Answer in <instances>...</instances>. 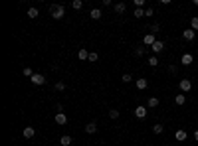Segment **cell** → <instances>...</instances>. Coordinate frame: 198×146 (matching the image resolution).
<instances>
[{"instance_id": "1", "label": "cell", "mask_w": 198, "mask_h": 146, "mask_svg": "<svg viewBox=\"0 0 198 146\" xmlns=\"http://www.w3.org/2000/svg\"><path fill=\"white\" fill-rule=\"evenodd\" d=\"M65 14V8L62 6V4H56V6H52V18L54 20H62Z\"/></svg>"}, {"instance_id": "2", "label": "cell", "mask_w": 198, "mask_h": 146, "mask_svg": "<svg viewBox=\"0 0 198 146\" xmlns=\"http://www.w3.org/2000/svg\"><path fill=\"white\" fill-rule=\"evenodd\" d=\"M178 87H180V91H182L184 95L188 93V91L192 89V81L190 79H180V83H178Z\"/></svg>"}, {"instance_id": "3", "label": "cell", "mask_w": 198, "mask_h": 146, "mask_svg": "<svg viewBox=\"0 0 198 146\" xmlns=\"http://www.w3.org/2000/svg\"><path fill=\"white\" fill-rule=\"evenodd\" d=\"M30 81L34 83V85H46V77L42 73H34V77L30 79Z\"/></svg>"}, {"instance_id": "4", "label": "cell", "mask_w": 198, "mask_h": 146, "mask_svg": "<svg viewBox=\"0 0 198 146\" xmlns=\"http://www.w3.org/2000/svg\"><path fill=\"white\" fill-rule=\"evenodd\" d=\"M147 112H149V109H147V107H141V105H139L137 109H135V116H137V119H145Z\"/></svg>"}, {"instance_id": "5", "label": "cell", "mask_w": 198, "mask_h": 146, "mask_svg": "<svg viewBox=\"0 0 198 146\" xmlns=\"http://www.w3.org/2000/svg\"><path fill=\"white\" fill-rule=\"evenodd\" d=\"M182 37H184L186 41H192V40L196 37V32L192 30V28H188V30H184V32H182Z\"/></svg>"}, {"instance_id": "6", "label": "cell", "mask_w": 198, "mask_h": 146, "mask_svg": "<svg viewBox=\"0 0 198 146\" xmlns=\"http://www.w3.org/2000/svg\"><path fill=\"white\" fill-rule=\"evenodd\" d=\"M151 49H153V53H161L163 49H165V44H163L161 40H157L153 45H151Z\"/></svg>"}, {"instance_id": "7", "label": "cell", "mask_w": 198, "mask_h": 146, "mask_svg": "<svg viewBox=\"0 0 198 146\" xmlns=\"http://www.w3.org/2000/svg\"><path fill=\"white\" fill-rule=\"evenodd\" d=\"M22 134H24V138H34V136H36V128L34 126H26L22 130Z\"/></svg>"}, {"instance_id": "8", "label": "cell", "mask_w": 198, "mask_h": 146, "mask_svg": "<svg viewBox=\"0 0 198 146\" xmlns=\"http://www.w3.org/2000/svg\"><path fill=\"white\" fill-rule=\"evenodd\" d=\"M192 61H194V57H192V53H184V55L180 57V63H182V65H190Z\"/></svg>"}, {"instance_id": "9", "label": "cell", "mask_w": 198, "mask_h": 146, "mask_svg": "<svg viewBox=\"0 0 198 146\" xmlns=\"http://www.w3.org/2000/svg\"><path fill=\"white\" fill-rule=\"evenodd\" d=\"M56 123L60 124V126H64V124H67V116L64 115V112H58L56 115Z\"/></svg>"}, {"instance_id": "10", "label": "cell", "mask_w": 198, "mask_h": 146, "mask_svg": "<svg viewBox=\"0 0 198 146\" xmlns=\"http://www.w3.org/2000/svg\"><path fill=\"white\" fill-rule=\"evenodd\" d=\"M135 85H137L139 91H145L147 87H149V81H147V79H137V83H135Z\"/></svg>"}, {"instance_id": "11", "label": "cell", "mask_w": 198, "mask_h": 146, "mask_svg": "<svg viewBox=\"0 0 198 146\" xmlns=\"http://www.w3.org/2000/svg\"><path fill=\"white\" fill-rule=\"evenodd\" d=\"M155 41H157V40H155V34H147L145 37H143V44H145V45H153Z\"/></svg>"}, {"instance_id": "12", "label": "cell", "mask_w": 198, "mask_h": 146, "mask_svg": "<svg viewBox=\"0 0 198 146\" xmlns=\"http://www.w3.org/2000/svg\"><path fill=\"white\" fill-rule=\"evenodd\" d=\"M77 59H89V52H87V49L85 48H81V49H79V52H77Z\"/></svg>"}, {"instance_id": "13", "label": "cell", "mask_w": 198, "mask_h": 146, "mask_svg": "<svg viewBox=\"0 0 198 146\" xmlns=\"http://www.w3.org/2000/svg\"><path fill=\"white\" fill-rule=\"evenodd\" d=\"M159 103L161 101H159L157 97H151L149 101H147V109H155V107H159Z\"/></svg>"}, {"instance_id": "14", "label": "cell", "mask_w": 198, "mask_h": 146, "mask_svg": "<svg viewBox=\"0 0 198 146\" xmlns=\"http://www.w3.org/2000/svg\"><path fill=\"white\" fill-rule=\"evenodd\" d=\"M125 10H127V4H125V2H117L115 4V12H117V14H123Z\"/></svg>"}, {"instance_id": "15", "label": "cell", "mask_w": 198, "mask_h": 146, "mask_svg": "<svg viewBox=\"0 0 198 146\" xmlns=\"http://www.w3.org/2000/svg\"><path fill=\"white\" fill-rule=\"evenodd\" d=\"M85 132H87V134H95V132H97V124H95V123H89L85 126Z\"/></svg>"}, {"instance_id": "16", "label": "cell", "mask_w": 198, "mask_h": 146, "mask_svg": "<svg viewBox=\"0 0 198 146\" xmlns=\"http://www.w3.org/2000/svg\"><path fill=\"white\" fill-rule=\"evenodd\" d=\"M174 103H176L178 107L184 105V103H186V95H184V93H182V95H176V97H174Z\"/></svg>"}, {"instance_id": "17", "label": "cell", "mask_w": 198, "mask_h": 146, "mask_svg": "<svg viewBox=\"0 0 198 146\" xmlns=\"http://www.w3.org/2000/svg\"><path fill=\"white\" fill-rule=\"evenodd\" d=\"M174 138L178 140V142H182V140H186V130H176Z\"/></svg>"}, {"instance_id": "18", "label": "cell", "mask_w": 198, "mask_h": 146, "mask_svg": "<svg viewBox=\"0 0 198 146\" xmlns=\"http://www.w3.org/2000/svg\"><path fill=\"white\" fill-rule=\"evenodd\" d=\"M60 144H62V146H69V144H71V136H69V134H64V136L60 138Z\"/></svg>"}, {"instance_id": "19", "label": "cell", "mask_w": 198, "mask_h": 146, "mask_svg": "<svg viewBox=\"0 0 198 146\" xmlns=\"http://www.w3.org/2000/svg\"><path fill=\"white\" fill-rule=\"evenodd\" d=\"M89 16H91V20H99L101 18V10H99V8H93Z\"/></svg>"}, {"instance_id": "20", "label": "cell", "mask_w": 198, "mask_h": 146, "mask_svg": "<svg viewBox=\"0 0 198 146\" xmlns=\"http://www.w3.org/2000/svg\"><path fill=\"white\" fill-rule=\"evenodd\" d=\"M38 14H40V12H38V8H28V18H38Z\"/></svg>"}, {"instance_id": "21", "label": "cell", "mask_w": 198, "mask_h": 146, "mask_svg": "<svg viewBox=\"0 0 198 146\" xmlns=\"http://www.w3.org/2000/svg\"><path fill=\"white\" fill-rule=\"evenodd\" d=\"M71 8H73V10H81L83 2H81V0H73V2H71Z\"/></svg>"}, {"instance_id": "22", "label": "cell", "mask_w": 198, "mask_h": 146, "mask_svg": "<svg viewBox=\"0 0 198 146\" xmlns=\"http://www.w3.org/2000/svg\"><path fill=\"white\" fill-rule=\"evenodd\" d=\"M163 130H165L163 124H153V132H155V134H163Z\"/></svg>"}, {"instance_id": "23", "label": "cell", "mask_w": 198, "mask_h": 146, "mask_svg": "<svg viewBox=\"0 0 198 146\" xmlns=\"http://www.w3.org/2000/svg\"><path fill=\"white\" fill-rule=\"evenodd\" d=\"M97 59H99V53L97 52H89V59H87V61L93 63V61H97Z\"/></svg>"}, {"instance_id": "24", "label": "cell", "mask_w": 198, "mask_h": 146, "mask_svg": "<svg viewBox=\"0 0 198 146\" xmlns=\"http://www.w3.org/2000/svg\"><path fill=\"white\" fill-rule=\"evenodd\" d=\"M190 28H192L194 32H198V16H194V18L190 20Z\"/></svg>"}, {"instance_id": "25", "label": "cell", "mask_w": 198, "mask_h": 146, "mask_svg": "<svg viewBox=\"0 0 198 146\" xmlns=\"http://www.w3.org/2000/svg\"><path fill=\"white\" fill-rule=\"evenodd\" d=\"M149 65H151V67H157V65H159V57L157 55L149 57Z\"/></svg>"}, {"instance_id": "26", "label": "cell", "mask_w": 198, "mask_h": 146, "mask_svg": "<svg viewBox=\"0 0 198 146\" xmlns=\"http://www.w3.org/2000/svg\"><path fill=\"white\" fill-rule=\"evenodd\" d=\"M22 73L26 75V77H30V79L34 77V69H32V67H24V71H22Z\"/></svg>"}, {"instance_id": "27", "label": "cell", "mask_w": 198, "mask_h": 146, "mask_svg": "<svg viewBox=\"0 0 198 146\" xmlns=\"http://www.w3.org/2000/svg\"><path fill=\"white\" fill-rule=\"evenodd\" d=\"M133 16H137V18H145V10H143V8H137Z\"/></svg>"}, {"instance_id": "28", "label": "cell", "mask_w": 198, "mask_h": 146, "mask_svg": "<svg viewBox=\"0 0 198 146\" xmlns=\"http://www.w3.org/2000/svg\"><path fill=\"white\" fill-rule=\"evenodd\" d=\"M109 116H111V119H119V111H117V109H111V111H109Z\"/></svg>"}, {"instance_id": "29", "label": "cell", "mask_w": 198, "mask_h": 146, "mask_svg": "<svg viewBox=\"0 0 198 146\" xmlns=\"http://www.w3.org/2000/svg\"><path fill=\"white\" fill-rule=\"evenodd\" d=\"M64 89H65V83L64 81H58L56 83V91H64Z\"/></svg>"}, {"instance_id": "30", "label": "cell", "mask_w": 198, "mask_h": 146, "mask_svg": "<svg viewBox=\"0 0 198 146\" xmlns=\"http://www.w3.org/2000/svg\"><path fill=\"white\" fill-rule=\"evenodd\" d=\"M131 81H133V77H131L129 73H125V75H123V83H131Z\"/></svg>"}, {"instance_id": "31", "label": "cell", "mask_w": 198, "mask_h": 146, "mask_svg": "<svg viewBox=\"0 0 198 146\" xmlns=\"http://www.w3.org/2000/svg\"><path fill=\"white\" fill-rule=\"evenodd\" d=\"M135 6H137V8H143V6H145V0H135Z\"/></svg>"}, {"instance_id": "32", "label": "cell", "mask_w": 198, "mask_h": 146, "mask_svg": "<svg viewBox=\"0 0 198 146\" xmlns=\"http://www.w3.org/2000/svg\"><path fill=\"white\" fill-rule=\"evenodd\" d=\"M143 53H145V49H143V48H137V49H135V55H139V57H141Z\"/></svg>"}, {"instance_id": "33", "label": "cell", "mask_w": 198, "mask_h": 146, "mask_svg": "<svg viewBox=\"0 0 198 146\" xmlns=\"http://www.w3.org/2000/svg\"><path fill=\"white\" fill-rule=\"evenodd\" d=\"M145 16H153V8H147V10H145Z\"/></svg>"}, {"instance_id": "34", "label": "cell", "mask_w": 198, "mask_h": 146, "mask_svg": "<svg viewBox=\"0 0 198 146\" xmlns=\"http://www.w3.org/2000/svg\"><path fill=\"white\" fill-rule=\"evenodd\" d=\"M168 73H176V67H174V65H168Z\"/></svg>"}, {"instance_id": "35", "label": "cell", "mask_w": 198, "mask_h": 146, "mask_svg": "<svg viewBox=\"0 0 198 146\" xmlns=\"http://www.w3.org/2000/svg\"><path fill=\"white\" fill-rule=\"evenodd\" d=\"M194 140H196V142H198V130L194 132Z\"/></svg>"}, {"instance_id": "36", "label": "cell", "mask_w": 198, "mask_h": 146, "mask_svg": "<svg viewBox=\"0 0 198 146\" xmlns=\"http://www.w3.org/2000/svg\"><path fill=\"white\" fill-rule=\"evenodd\" d=\"M194 6H198V0H194Z\"/></svg>"}]
</instances>
